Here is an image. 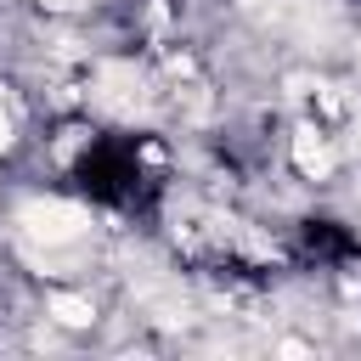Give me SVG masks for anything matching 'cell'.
Returning a JSON list of instances; mask_svg holds the SVG:
<instances>
[{"instance_id":"3","label":"cell","mask_w":361,"mask_h":361,"mask_svg":"<svg viewBox=\"0 0 361 361\" xmlns=\"http://www.w3.org/2000/svg\"><path fill=\"white\" fill-rule=\"evenodd\" d=\"M51 316H56L62 327H90L96 310H90V299H79V293H56V299H51Z\"/></svg>"},{"instance_id":"2","label":"cell","mask_w":361,"mask_h":361,"mask_svg":"<svg viewBox=\"0 0 361 361\" xmlns=\"http://www.w3.org/2000/svg\"><path fill=\"white\" fill-rule=\"evenodd\" d=\"M293 164H299L310 180H322V175L333 169V147L322 141V130H310V124H305V130L293 135Z\"/></svg>"},{"instance_id":"1","label":"cell","mask_w":361,"mask_h":361,"mask_svg":"<svg viewBox=\"0 0 361 361\" xmlns=\"http://www.w3.org/2000/svg\"><path fill=\"white\" fill-rule=\"evenodd\" d=\"M23 226H28V237H39V243H73V237L85 231V214H79L73 203H28V209H23Z\"/></svg>"},{"instance_id":"4","label":"cell","mask_w":361,"mask_h":361,"mask_svg":"<svg viewBox=\"0 0 361 361\" xmlns=\"http://www.w3.org/2000/svg\"><path fill=\"white\" fill-rule=\"evenodd\" d=\"M6 147H11V118L0 113V152H6Z\"/></svg>"}]
</instances>
